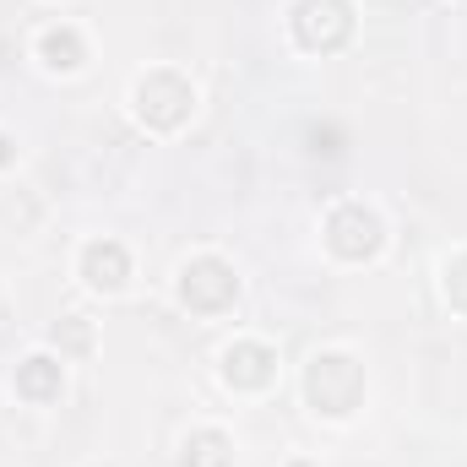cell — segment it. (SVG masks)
<instances>
[{
    "instance_id": "cell-1",
    "label": "cell",
    "mask_w": 467,
    "mask_h": 467,
    "mask_svg": "<svg viewBox=\"0 0 467 467\" xmlns=\"http://www.w3.org/2000/svg\"><path fill=\"white\" fill-rule=\"evenodd\" d=\"M305 402L321 413V419H348L353 408L364 402V364L353 353H316L305 364Z\"/></svg>"
},
{
    "instance_id": "cell-2",
    "label": "cell",
    "mask_w": 467,
    "mask_h": 467,
    "mask_svg": "<svg viewBox=\"0 0 467 467\" xmlns=\"http://www.w3.org/2000/svg\"><path fill=\"white\" fill-rule=\"evenodd\" d=\"M130 104H136V119H141L147 130H180V125L191 119V109H196V88H191L180 71L158 66V71L136 77Z\"/></svg>"
},
{
    "instance_id": "cell-3",
    "label": "cell",
    "mask_w": 467,
    "mask_h": 467,
    "mask_svg": "<svg viewBox=\"0 0 467 467\" xmlns=\"http://www.w3.org/2000/svg\"><path fill=\"white\" fill-rule=\"evenodd\" d=\"M239 299V277L223 255H191L180 266V305L196 316H218Z\"/></svg>"
},
{
    "instance_id": "cell-4",
    "label": "cell",
    "mask_w": 467,
    "mask_h": 467,
    "mask_svg": "<svg viewBox=\"0 0 467 467\" xmlns=\"http://www.w3.org/2000/svg\"><path fill=\"white\" fill-rule=\"evenodd\" d=\"M380 244H386V223H380L375 207H364V202H337V207L327 213V250H332L337 261H369V255H380Z\"/></svg>"
},
{
    "instance_id": "cell-5",
    "label": "cell",
    "mask_w": 467,
    "mask_h": 467,
    "mask_svg": "<svg viewBox=\"0 0 467 467\" xmlns=\"http://www.w3.org/2000/svg\"><path fill=\"white\" fill-rule=\"evenodd\" d=\"M288 22H294L299 49H310V55H332V49H343V44H348L353 5H348V0H294Z\"/></svg>"
},
{
    "instance_id": "cell-6",
    "label": "cell",
    "mask_w": 467,
    "mask_h": 467,
    "mask_svg": "<svg viewBox=\"0 0 467 467\" xmlns=\"http://www.w3.org/2000/svg\"><path fill=\"white\" fill-rule=\"evenodd\" d=\"M223 380L234 391H266L277 380V353L266 343H255V337H239V343L223 348Z\"/></svg>"
},
{
    "instance_id": "cell-7",
    "label": "cell",
    "mask_w": 467,
    "mask_h": 467,
    "mask_svg": "<svg viewBox=\"0 0 467 467\" xmlns=\"http://www.w3.org/2000/svg\"><path fill=\"white\" fill-rule=\"evenodd\" d=\"M82 277H88V288H99V294H119L125 277H130L125 244H119V239H93V244H82Z\"/></svg>"
},
{
    "instance_id": "cell-8",
    "label": "cell",
    "mask_w": 467,
    "mask_h": 467,
    "mask_svg": "<svg viewBox=\"0 0 467 467\" xmlns=\"http://www.w3.org/2000/svg\"><path fill=\"white\" fill-rule=\"evenodd\" d=\"M60 391H66V369H60V358H49V353H33V358H22L16 364V397H27V402H60Z\"/></svg>"
},
{
    "instance_id": "cell-9",
    "label": "cell",
    "mask_w": 467,
    "mask_h": 467,
    "mask_svg": "<svg viewBox=\"0 0 467 467\" xmlns=\"http://www.w3.org/2000/svg\"><path fill=\"white\" fill-rule=\"evenodd\" d=\"M38 60L49 66V71H82V60H88V44H82V33L77 27H44L38 33Z\"/></svg>"
},
{
    "instance_id": "cell-10",
    "label": "cell",
    "mask_w": 467,
    "mask_h": 467,
    "mask_svg": "<svg viewBox=\"0 0 467 467\" xmlns=\"http://www.w3.org/2000/svg\"><path fill=\"white\" fill-rule=\"evenodd\" d=\"M234 462V441L223 430H191L180 446V467H229Z\"/></svg>"
},
{
    "instance_id": "cell-11",
    "label": "cell",
    "mask_w": 467,
    "mask_h": 467,
    "mask_svg": "<svg viewBox=\"0 0 467 467\" xmlns=\"http://www.w3.org/2000/svg\"><path fill=\"white\" fill-rule=\"evenodd\" d=\"M446 299H451V310H462L467 316V250H457L451 261H446Z\"/></svg>"
},
{
    "instance_id": "cell-12",
    "label": "cell",
    "mask_w": 467,
    "mask_h": 467,
    "mask_svg": "<svg viewBox=\"0 0 467 467\" xmlns=\"http://www.w3.org/2000/svg\"><path fill=\"white\" fill-rule=\"evenodd\" d=\"M55 343H66V348H88V343H93V332H88V327H82V321H77V316H71V321H60V327H55Z\"/></svg>"
},
{
    "instance_id": "cell-13",
    "label": "cell",
    "mask_w": 467,
    "mask_h": 467,
    "mask_svg": "<svg viewBox=\"0 0 467 467\" xmlns=\"http://www.w3.org/2000/svg\"><path fill=\"white\" fill-rule=\"evenodd\" d=\"M310 141H316V147H310V152H321V158H337V152H343V136H337V130H332V125H327V130H321V125H316V130H310Z\"/></svg>"
},
{
    "instance_id": "cell-14",
    "label": "cell",
    "mask_w": 467,
    "mask_h": 467,
    "mask_svg": "<svg viewBox=\"0 0 467 467\" xmlns=\"http://www.w3.org/2000/svg\"><path fill=\"white\" fill-rule=\"evenodd\" d=\"M5 163H16V141H11V136L0 130V169H5Z\"/></svg>"
},
{
    "instance_id": "cell-15",
    "label": "cell",
    "mask_w": 467,
    "mask_h": 467,
    "mask_svg": "<svg viewBox=\"0 0 467 467\" xmlns=\"http://www.w3.org/2000/svg\"><path fill=\"white\" fill-rule=\"evenodd\" d=\"M294 467H305V462H294Z\"/></svg>"
}]
</instances>
